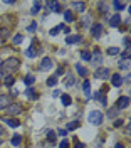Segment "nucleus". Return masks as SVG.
Returning a JSON list of instances; mask_svg holds the SVG:
<instances>
[{
  "mask_svg": "<svg viewBox=\"0 0 131 148\" xmlns=\"http://www.w3.org/2000/svg\"><path fill=\"white\" fill-rule=\"evenodd\" d=\"M123 125V120H118V121H114V126H121Z\"/></svg>",
  "mask_w": 131,
  "mask_h": 148,
  "instance_id": "obj_41",
  "label": "nucleus"
},
{
  "mask_svg": "<svg viewBox=\"0 0 131 148\" xmlns=\"http://www.w3.org/2000/svg\"><path fill=\"white\" fill-rule=\"evenodd\" d=\"M47 10H49V12H56V14H59V12H61V5H59L57 2H49V3H47Z\"/></svg>",
  "mask_w": 131,
  "mask_h": 148,
  "instance_id": "obj_9",
  "label": "nucleus"
},
{
  "mask_svg": "<svg viewBox=\"0 0 131 148\" xmlns=\"http://www.w3.org/2000/svg\"><path fill=\"white\" fill-rule=\"evenodd\" d=\"M91 34H93L96 39H99V37L103 36V25H101V24H96V25H93V29H91Z\"/></svg>",
  "mask_w": 131,
  "mask_h": 148,
  "instance_id": "obj_7",
  "label": "nucleus"
},
{
  "mask_svg": "<svg viewBox=\"0 0 131 148\" xmlns=\"http://www.w3.org/2000/svg\"><path fill=\"white\" fill-rule=\"evenodd\" d=\"M0 79H2V74H0Z\"/></svg>",
  "mask_w": 131,
  "mask_h": 148,
  "instance_id": "obj_49",
  "label": "nucleus"
},
{
  "mask_svg": "<svg viewBox=\"0 0 131 148\" xmlns=\"http://www.w3.org/2000/svg\"><path fill=\"white\" fill-rule=\"evenodd\" d=\"M47 140H49L50 143H54V141H56V133H54L52 130H49V131H47Z\"/></svg>",
  "mask_w": 131,
  "mask_h": 148,
  "instance_id": "obj_24",
  "label": "nucleus"
},
{
  "mask_svg": "<svg viewBox=\"0 0 131 148\" xmlns=\"http://www.w3.org/2000/svg\"><path fill=\"white\" fill-rule=\"evenodd\" d=\"M74 148H86L84 145H83V143H76V147Z\"/></svg>",
  "mask_w": 131,
  "mask_h": 148,
  "instance_id": "obj_43",
  "label": "nucleus"
},
{
  "mask_svg": "<svg viewBox=\"0 0 131 148\" xmlns=\"http://www.w3.org/2000/svg\"><path fill=\"white\" fill-rule=\"evenodd\" d=\"M81 57H83V61H91V54H89V52H86V51L81 52Z\"/></svg>",
  "mask_w": 131,
  "mask_h": 148,
  "instance_id": "obj_33",
  "label": "nucleus"
},
{
  "mask_svg": "<svg viewBox=\"0 0 131 148\" xmlns=\"http://www.w3.org/2000/svg\"><path fill=\"white\" fill-rule=\"evenodd\" d=\"M0 145H2V138H0Z\"/></svg>",
  "mask_w": 131,
  "mask_h": 148,
  "instance_id": "obj_48",
  "label": "nucleus"
},
{
  "mask_svg": "<svg viewBox=\"0 0 131 148\" xmlns=\"http://www.w3.org/2000/svg\"><path fill=\"white\" fill-rule=\"evenodd\" d=\"M111 84H113V86H116V88H119V86L123 84L121 76H119V74H113V76H111Z\"/></svg>",
  "mask_w": 131,
  "mask_h": 148,
  "instance_id": "obj_11",
  "label": "nucleus"
},
{
  "mask_svg": "<svg viewBox=\"0 0 131 148\" xmlns=\"http://www.w3.org/2000/svg\"><path fill=\"white\" fill-rule=\"evenodd\" d=\"M52 96H54V98H57V96H61V91H54V92H52Z\"/></svg>",
  "mask_w": 131,
  "mask_h": 148,
  "instance_id": "obj_42",
  "label": "nucleus"
},
{
  "mask_svg": "<svg viewBox=\"0 0 131 148\" xmlns=\"http://www.w3.org/2000/svg\"><path fill=\"white\" fill-rule=\"evenodd\" d=\"M10 36V30L9 29H0V39H5V37Z\"/></svg>",
  "mask_w": 131,
  "mask_h": 148,
  "instance_id": "obj_26",
  "label": "nucleus"
},
{
  "mask_svg": "<svg viewBox=\"0 0 131 148\" xmlns=\"http://www.w3.org/2000/svg\"><path fill=\"white\" fill-rule=\"evenodd\" d=\"M59 148H69V141H67V140H62V141L59 143Z\"/></svg>",
  "mask_w": 131,
  "mask_h": 148,
  "instance_id": "obj_37",
  "label": "nucleus"
},
{
  "mask_svg": "<svg viewBox=\"0 0 131 148\" xmlns=\"http://www.w3.org/2000/svg\"><path fill=\"white\" fill-rule=\"evenodd\" d=\"M25 54H27V57H35L39 52L34 49V47H30V49H27V52H25Z\"/></svg>",
  "mask_w": 131,
  "mask_h": 148,
  "instance_id": "obj_25",
  "label": "nucleus"
},
{
  "mask_svg": "<svg viewBox=\"0 0 131 148\" xmlns=\"http://www.w3.org/2000/svg\"><path fill=\"white\" fill-rule=\"evenodd\" d=\"M81 40H83V37L79 36V34H76V36H69L67 39H66L67 44H79Z\"/></svg>",
  "mask_w": 131,
  "mask_h": 148,
  "instance_id": "obj_10",
  "label": "nucleus"
},
{
  "mask_svg": "<svg viewBox=\"0 0 131 148\" xmlns=\"http://www.w3.org/2000/svg\"><path fill=\"white\" fill-rule=\"evenodd\" d=\"M124 7H126V3H124V2H114V9H116V10H123Z\"/></svg>",
  "mask_w": 131,
  "mask_h": 148,
  "instance_id": "obj_28",
  "label": "nucleus"
},
{
  "mask_svg": "<svg viewBox=\"0 0 131 148\" xmlns=\"http://www.w3.org/2000/svg\"><path fill=\"white\" fill-rule=\"evenodd\" d=\"M59 30H62V24H61V25H57L56 29H52V30H50V36H57V34H59Z\"/></svg>",
  "mask_w": 131,
  "mask_h": 148,
  "instance_id": "obj_34",
  "label": "nucleus"
},
{
  "mask_svg": "<svg viewBox=\"0 0 131 148\" xmlns=\"http://www.w3.org/2000/svg\"><path fill=\"white\" fill-rule=\"evenodd\" d=\"M104 116L101 111H91L89 113V123H93V125H96V126H99L101 123H103Z\"/></svg>",
  "mask_w": 131,
  "mask_h": 148,
  "instance_id": "obj_2",
  "label": "nucleus"
},
{
  "mask_svg": "<svg viewBox=\"0 0 131 148\" xmlns=\"http://www.w3.org/2000/svg\"><path fill=\"white\" fill-rule=\"evenodd\" d=\"M27 30H29V32H35V30H37V24H35V22H32V24L27 27Z\"/></svg>",
  "mask_w": 131,
  "mask_h": 148,
  "instance_id": "obj_35",
  "label": "nucleus"
},
{
  "mask_svg": "<svg viewBox=\"0 0 131 148\" xmlns=\"http://www.w3.org/2000/svg\"><path fill=\"white\" fill-rule=\"evenodd\" d=\"M83 24H84V27H87V24H89V18L84 17V18H83Z\"/></svg>",
  "mask_w": 131,
  "mask_h": 148,
  "instance_id": "obj_40",
  "label": "nucleus"
},
{
  "mask_svg": "<svg viewBox=\"0 0 131 148\" xmlns=\"http://www.w3.org/2000/svg\"><path fill=\"white\" fill-rule=\"evenodd\" d=\"M24 83L27 84V86H30V84H34V83H35V77H34L32 74H27V76L24 77Z\"/></svg>",
  "mask_w": 131,
  "mask_h": 148,
  "instance_id": "obj_19",
  "label": "nucleus"
},
{
  "mask_svg": "<svg viewBox=\"0 0 131 148\" xmlns=\"http://www.w3.org/2000/svg\"><path fill=\"white\" fill-rule=\"evenodd\" d=\"M25 94H27V98H30V99H37V92L34 91L32 88H27V91H25Z\"/></svg>",
  "mask_w": 131,
  "mask_h": 148,
  "instance_id": "obj_20",
  "label": "nucleus"
},
{
  "mask_svg": "<svg viewBox=\"0 0 131 148\" xmlns=\"http://www.w3.org/2000/svg\"><path fill=\"white\" fill-rule=\"evenodd\" d=\"M76 71H77V74H79V76H86V74H87V69H86V67H83L81 64H76Z\"/></svg>",
  "mask_w": 131,
  "mask_h": 148,
  "instance_id": "obj_21",
  "label": "nucleus"
},
{
  "mask_svg": "<svg viewBox=\"0 0 131 148\" xmlns=\"http://www.w3.org/2000/svg\"><path fill=\"white\" fill-rule=\"evenodd\" d=\"M9 104H10L9 96H5V94H0V110H5Z\"/></svg>",
  "mask_w": 131,
  "mask_h": 148,
  "instance_id": "obj_12",
  "label": "nucleus"
},
{
  "mask_svg": "<svg viewBox=\"0 0 131 148\" xmlns=\"http://www.w3.org/2000/svg\"><path fill=\"white\" fill-rule=\"evenodd\" d=\"M62 30H64L66 34H69V32H71V29H69V27H62Z\"/></svg>",
  "mask_w": 131,
  "mask_h": 148,
  "instance_id": "obj_45",
  "label": "nucleus"
},
{
  "mask_svg": "<svg viewBox=\"0 0 131 148\" xmlns=\"http://www.w3.org/2000/svg\"><path fill=\"white\" fill-rule=\"evenodd\" d=\"M39 10H40V3H39V2H35V3H34V7H32V10H30V14H34V15H35Z\"/></svg>",
  "mask_w": 131,
  "mask_h": 148,
  "instance_id": "obj_32",
  "label": "nucleus"
},
{
  "mask_svg": "<svg viewBox=\"0 0 131 148\" xmlns=\"http://www.w3.org/2000/svg\"><path fill=\"white\" fill-rule=\"evenodd\" d=\"M76 128H79V121H71L67 125V130H76Z\"/></svg>",
  "mask_w": 131,
  "mask_h": 148,
  "instance_id": "obj_31",
  "label": "nucleus"
},
{
  "mask_svg": "<svg viewBox=\"0 0 131 148\" xmlns=\"http://www.w3.org/2000/svg\"><path fill=\"white\" fill-rule=\"evenodd\" d=\"M91 61H93L94 66H101V62H103V52L101 51H94V56H91Z\"/></svg>",
  "mask_w": 131,
  "mask_h": 148,
  "instance_id": "obj_3",
  "label": "nucleus"
},
{
  "mask_svg": "<svg viewBox=\"0 0 131 148\" xmlns=\"http://www.w3.org/2000/svg\"><path fill=\"white\" fill-rule=\"evenodd\" d=\"M2 133H3V128H2V126H0V138H2Z\"/></svg>",
  "mask_w": 131,
  "mask_h": 148,
  "instance_id": "obj_47",
  "label": "nucleus"
},
{
  "mask_svg": "<svg viewBox=\"0 0 131 148\" xmlns=\"http://www.w3.org/2000/svg\"><path fill=\"white\" fill-rule=\"evenodd\" d=\"M0 69L2 71H5V73H14V71H17V67L20 66V61L17 57H9L7 61H3V62H0Z\"/></svg>",
  "mask_w": 131,
  "mask_h": 148,
  "instance_id": "obj_1",
  "label": "nucleus"
},
{
  "mask_svg": "<svg viewBox=\"0 0 131 148\" xmlns=\"http://www.w3.org/2000/svg\"><path fill=\"white\" fill-rule=\"evenodd\" d=\"M3 83H5V86H14V83H15V79H14V76H5L3 77Z\"/></svg>",
  "mask_w": 131,
  "mask_h": 148,
  "instance_id": "obj_18",
  "label": "nucleus"
},
{
  "mask_svg": "<svg viewBox=\"0 0 131 148\" xmlns=\"http://www.w3.org/2000/svg\"><path fill=\"white\" fill-rule=\"evenodd\" d=\"M119 110H124V108H128L130 106V98L128 96H121L119 99H118V104H116Z\"/></svg>",
  "mask_w": 131,
  "mask_h": 148,
  "instance_id": "obj_6",
  "label": "nucleus"
},
{
  "mask_svg": "<svg viewBox=\"0 0 131 148\" xmlns=\"http://www.w3.org/2000/svg\"><path fill=\"white\" fill-rule=\"evenodd\" d=\"M64 18H66V22H72V20H74V14H72L71 10H66L64 12Z\"/></svg>",
  "mask_w": 131,
  "mask_h": 148,
  "instance_id": "obj_22",
  "label": "nucleus"
},
{
  "mask_svg": "<svg viewBox=\"0 0 131 148\" xmlns=\"http://www.w3.org/2000/svg\"><path fill=\"white\" fill-rule=\"evenodd\" d=\"M83 89H84L86 96L89 98V96H91V83H89V81H84V84H83Z\"/></svg>",
  "mask_w": 131,
  "mask_h": 148,
  "instance_id": "obj_17",
  "label": "nucleus"
},
{
  "mask_svg": "<svg viewBox=\"0 0 131 148\" xmlns=\"http://www.w3.org/2000/svg\"><path fill=\"white\" fill-rule=\"evenodd\" d=\"M56 84H57V77L56 76H52V77L47 79V86H56Z\"/></svg>",
  "mask_w": 131,
  "mask_h": 148,
  "instance_id": "obj_30",
  "label": "nucleus"
},
{
  "mask_svg": "<svg viewBox=\"0 0 131 148\" xmlns=\"http://www.w3.org/2000/svg\"><path fill=\"white\" fill-rule=\"evenodd\" d=\"M94 77L96 79H106V77H109V69H106V67H99L96 73H94Z\"/></svg>",
  "mask_w": 131,
  "mask_h": 148,
  "instance_id": "obj_4",
  "label": "nucleus"
},
{
  "mask_svg": "<svg viewBox=\"0 0 131 148\" xmlns=\"http://www.w3.org/2000/svg\"><path fill=\"white\" fill-rule=\"evenodd\" d=\"M72 5H74V9L77 10V12H84V9H86V5L83 3V2H74Z\"/></svg>",
  "mask_w": 131,
  "mask_h": 148,
  "instance_id": "obj_23",
  "label": "nucleus"
},
{
  "mask_svg": "<svg viewBox=\"0 0 131 148\" xmlns=\"http://www.w3.org/2000/svg\"><path fill=\"white\" fill-rule=\"evenodd\" d=\"M57 74H64V67H59L57 69Z\"/></svg>",
  "mask_w": 131,
  "mask_h": 148,
  "instance_id": "obj_44",
  "label": "nucleus"
},
{
  "mask_svg": "<svg viewBox=\"0 0 131 148\" xmlns=\"http://www.w3.org/2000/svg\"><path fill=\"white\" fill-rule=\"evenodd\" d=\"M114 148H124V147H123L121 143H118V145H116V147H114Z\"/></svg>",
  "mask_w": 131,
  "mask_h": 148,
  "instance_id": "obj_46",
  "label": "nucleus"
},
{
  "mask_svg": "<svg viewBox=\"0 0 131 148\" xmlns=\"http://www.w3.org/2000/svg\"><path fill=\"white\" fill-rule=\"evenodd\" d=\"M20 143H22V136H20L19 133L14 135V136H12V145H14V147H19Z\"/></svg>",
  "mask_w": 131,
  "mask_h": 148,
  "instance_id": "obj_15",
  "label": "nucleus"
},
{
  "mask_svg": "<svg viewBox=\"0 0 131 148\" xmlns=\"http://www.w3.org/2000/svg\"><path fill=\"white\" fill-rule=\"evenodd\" d=\"M22 40H24V37L20 36V34H17V36L14 37V44H20Z\"/></svg>",
  "mask_w": 131,
  "mask_h": 148,
  "instance_id": "obj_36",
  "label": "nucleus"
},
{
  "mask_svg": "<svg viewBox=\"0 0 131 148\" xmlns=\"http://www.w3.org/2000/svg\"><path fill=\"white\" fill-rule=\"evenodd\" d=\"M61 99H62V104H64V106H71V103H72V99H71L69 94H62Z\"/></svg>",
  "mask_w": 131,
  "mask_h": 148,
  "instance_id": "obj_16",
  "label": "nucleus"
},
{
  "mask_svg": "<svg viewBox=\"0 0 131 148\" xmlns=\"http://www.w3.org/2000/svg\"><path fill=\"white\" fill-rule=\"evenodd\" d=\"M7 110H9V114H19L20 111H22V106L17 104V103H14V104H9L7 106Z\"/></svg>",
  "mask_w": 131,
  "mask_h": 148,
  "instance_id": "obj_8",
  "label": "nucleus"
},
{
  "mask_svg": "<svg viewBox=\"0 0 131 148\" xmlns=\"http://www.w3.org/2000/svg\"><path fill=\"white\" fill-rule=\"evenodd\" d=\"M108 54H109V56L119 54V49H118V47H109V49H108Z\"/></svg>",
  "mask_w": 131,
  "mask_h": 148,
  "instance_id": "obj_29",
  "label": "nucleus"
},
{
  "mask_svg": "<svg viewBox=\"0 0 131 148\" xmlns=\"http://www.w3.org/2000/svg\"><path fill=\"white\" fill-rule=\"evenodd\" d=\"M52 64H54L52 59H49V57L42 59V62H40V71H49V69H52V67H54Z\"/></svg>",
  "mask_w": 131,
  "mask_h": 148,
  "instance_id": "obj_5",
  "label": "nucleus"
},
{
  "mask_svg": "<svg viewBox=\"0 0 131 148\" xmlns=\"http://www.w3.org/2000/svg\"><path fill=\"white\" fill-rule=\"evenodd\" d=\"M119 67H121V69H128V67H130V62H128V61H123L121 64H119Z\"/></svg>",
  "mask_w": 131,
  "mask_h": 148,
  "instance_id": "obj_38",
  "label": "nucleus"
},
{
  "mask_svg": "<svg viewBox=\"0 0 131 148\" xmlns=\"http://www.w3.org/2000/svg\"><path fill=\"white\" fill-rule=\"evenodd\" d=\"M57 133H59V136H62V138H64L66 135H67V130H62V128H61L59 131H57Z\"/></svg>",
  "mask_w": 131,
  "mask_h": 148,
  "instance_id": "obj_39",
  "label": "nucleus"
},
{
  "mask_svg": "<svg viewBox=\"0 0 131 148\" xmlns=\"http://www.w3.org/2000/svg\"><path fill=\"white\" fill-rule=\"evenodd\" d=\"M72 84H74V76L69 73V74H67V81H66V86H72Z\"/></svg>",
  "mask_w": 131,
  "mask_h": 148,
  "instance_id": "obj_27",
  "label": "nucleus"
},
{
  "mask_svg": "<svg viewBox=\"0 0 131 148\" xmlns=\"http://www.w3.org/2000/svg\"><path fill=\"white\" fill-rule=\"evenodd\" d=\"M5 123H7L9 126H12V128H17V126L20 125V121L14 120V118H5Z\"/></svg>",
  "mask_w": 131,
  "mask_h": 148,
  "instance_id": "obj_14",
  "label": "nucleus"
},
{
  "mask_svg": "<svg viewBox=\"0 0 131 148\" xmlns=\"http://www.w3.org/2000/svg\"><path fill=\"white\" fill-rule=\"evenodd\" d=\"M119 22H121V17H119V14H114V15L109 18V25H111V27H116V25H119Z\"/></svg>",
  "mask_w": 131,
  "mask_h": 148,
  "instance_id": "obj_13",
  "label": "nucleus"
}]
</instances>
